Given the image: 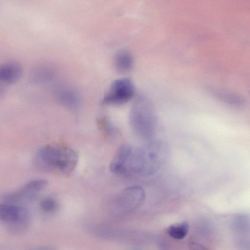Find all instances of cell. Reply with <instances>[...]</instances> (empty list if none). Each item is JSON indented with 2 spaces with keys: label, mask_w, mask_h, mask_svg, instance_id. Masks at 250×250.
Listing matches in <instances>:
<instances>
[{
  "label": "cell",
  "mask_w": 250,
  "mask_h": 250,
  "mask_svg": "<svg viewBox=\"0 0 250 250\" xmlns=\"http://www.w3.org/2000/svg\"><path fill=\"white\" fill-rule=\"evenodd\" d=\"M40 208L44 212L51 213L54 212L58 208L57 201L52 197H45L40 202Z\"/></svg>",
  "instance_id": "16"
},
{
  "label": "cell",
  "mask_w": 250,
  "mask_h": 250,
  "mask_svg": "<svg viewBox=\"0 0 250 250\" xmlns=\"http://www.w3.org/2000/svg\"><path fill=\"white\" fill-rule=\"evenodd\" d=\"M77 153L72 148L60 145H47L41 147L36 157L40 168L62 174H69L76 167Z\"/></svg>",
  "instance_id": "2"
},
{
  "label": "cell",
  "mask_w": 250,
  "mask_h": 250,
  "mask_svg": "<svg viewBox=\"0 0 250 250\" xmlns=\"http://www.w3.org/2000/svg\"><path fill=\"white\" fill-rule=\"evenodd\" d=\"M47 185V181L43 179H34L25 183L19 189L6 195L7 200L16 201L22 198L35 196L42 190Z\"/></svg>",
  "instance_id": "6"
},
{
  "label": "cell",
  "mask_w": 250,
  "mask_h": 250,
  "mask_svg": "<svg viewBox=\"0 0 250 250\" xmlns=\"http://www.w3.org/2000/svg\"><path fill=\"white\" fill-rule=\"evenodd\" d=\"M170 154L168 144L161 140H152L132 149L124 173L142 177L157 172L167 162Z\"/></svg>",
  "instance_id": "1"
},
{
  "label": "cell",
  "mask_w": 250,
  "mask_h": 250,
  "mask_svg": "<svg viewBox=\"0 0 250 250\" xmlns=\"http://www.w3.org/2000/svg\"><path fill=\"white\" fill-rule=\"evenodd\" d=\"M134 90V84L129 79H117L112 83L103 102L105 104H112L125 103L133 96Z\"/></svg>",
  "instance_id": "4"
},
{
  "label": "cell",
  "mask_w": 250,
  "mask_h": 250,
  "mask_svg": "<svg viewBox=\"0 0 250 250\" xmlns=\"http://www.w3.org/2000/svg\"><path fill=\"white\" fill-rule=\"evenodd\" d=\"M55 71L52 66L48 64L41 63L32 68L30 79L37 84H42L48 83L54 77Z\"/></svg>",
  "instance_id": "10"
},
{
  "label": "cell",
  "mask_w": 250,
  "mask_h": 250,
  "mask_svg": "<svg viewBox=\"0 0 250 250\" xmlns=\"http://www.w3.org/2000/svg\"><path fill=\"white\" fill-rule=\"evenodd\" d=\"M97 124L100 130L107 137H113L118 133L117 128L106 117H102L97 121Z\"/></svg>",
  "instance_id": "15"
},
{
  "label": "cell",
  "mask_w": 250,
  "mask_h": 250,
  "mask_svg": "<svg viewBox=\"0 0 250 250\" xmlns=\"http://www.w3.org/2000/svg\"><path fill=\"white\" fill-rule=\"evenodd\" d=\"M129 124L138 137L147 142L152 140L156 130L157 116L148 99L144 96L136 99L130 110Z\"/></svg>",
  "instance_id": "3"
},
{
  "label": "cell",
  "mask_w": 250,
  "mask_h": 250,
  "mask_svg": "<svg viewBox=\"0 0 250 250\" xmlns=\"http://www.w3.org/2000/svg\"><path fill=\"white\" fill-rule=\"evenodd\" d=\"M27 214L23 208L9 204H0V221L6 223H18L25 220Z\"/></svg>",
  "instance_id": "8"
},
{
  "label": "cell",
  "mask_w": 250,
  "mask_h": 250,
  "mask_svg": "<svg viewBox=\"0 0 250 250\" xmlns=\"http://www.w3.org/2000/svg\"><path fill=\"white\" fill-rule=\"evenodd\" d=\"M22 74V66L18 62H10L0 64V81L8 86L17 82Z\"/></svg>",
  "instance_id": "7"
},
{
  "label": "cell",
  "mask_w": 250,
  "mask_h": 250,
  "mask_svg": "<svg viewBox=\"0 0 250 250\" xmlns=\"http://www.w3.org/2000/svg\"><path fill=\"white\" fill-rule=\"evenodd\" d=\"M8 86L2 83L0 81V97L5 93L8 89Z\"/></svg>",
  "instance_id": "19"
},
{
  "label": "cell",
  "mask_w": 250,
  "mask_h": 250,
  "mask_svg": "<svg viewBox=\"0 0 250 250\" xmlns=\"http://www.w3.org/2000/svg\"><path fill=\"white\" fill-rule=\"evenodd\" d=\"M115 64L118 70L125 72L131 69L133 65V58L126 51H119L115 56Z\"/></svg>",
  "instance_id": "14"
},
{
  "label": "cell",
  "mask_w": 250,
  "mask_h": 250,
  "mask_svg": "<svg viewBox=\"0 0 250 250\" xmlns=\"http://www.w3.org/2000/svg\"><path fill=\"white\" fill-rule=\"evenodd\" d=\"M234 244L239 250H250L249 234L236 235L234 238Z\"/></svg>",
  "instance_id": "17"
},
{
  "label": "cell",
  "mask_w": 250,
  "mask_h": 250,
  "mask_svg": "<svg viewBox=\"0 0 250 250\" xmlns=\"http://www.w3.org/2000/svg\"><path fill=\"white\" fill-rule=\"evenodd\" d=\"M231 229L237 235H248L250 231V217L249 214L240 213L233 215L229 220Z\"/></svg>",
  "instance_id": "12"
},
{
  "label": "cell",
  "mask_w": 250,
  "mask_h": 250,
  "mask_svg": "<svg viewBox=\"0 0 250 250\" xmlns=\"http://www.w3.org/2000/svg\"><path fill=\"white\" fill-rule=\"evenodd\" d=\"M189 230L188 222L183 221L170 225L167 229V232L173 239L182 240L187 236Z\"/></svg>",
  "instance_id": "13"
},
{
  "label": "cell",
  "mask_w": 250,
  "mask_h": 250,
  "mask_svg": "<svg viewBox=\"0 0 250 250\" xmlns=\"http://www.w3.org/2000/svg\"><path fill=\"white\" fill-rule=\"evenodd\" d=\"M57 99L65 107L76 109L80 104V100L76 92L69 88L59 87L55 91Z\"/></svg>",
  "instance_id": "11"
},
{
  "label": "cell",
  "mask_w": 250,
  "mask_h": 250,
  "mask_svg": "<svg viewBox=\"0 0 250 250\" xmlns=\"http://www.w3.org/2000/svg\"><path fill=\"white\" fill-rule=\"evenodd\" d=\"M145 191L139 186L130 187L124 189L116 197L115 207L123 212L134 210L139 208L144 202Z\"/></svg>",
  "instance_id": "5"
},
{
  "label": "cell",
  "mask_w": 250,
  "mask_h": 250,
  "mask_svg": "<svg viewBox=\"0 0 250 250\" xmlns=\"http://www.w3.org/2000/svg\"><path fill=\"white\" fill-rule=\"evenodd\" d=\"M132 149L127 144H122L119 147L110 164V170L112 173L116 174L124 173Z\"/></svg>",
  "instance_id": "9"
},
{
  "label": "cell",
  "mask_w": 250,
  "mask_h": 250,
  "mask_svg": "<svg viewBox=\"0 0 250 250\" xmlns=\"http://www.w3.org/2000/svg\"><path fill=\"white\" fill-rule=\"evenodd\" d=\"M188 246L190 250H210L203 244L194 240L189 241Z\"/></svg>",
  "instance_id": "18"
}]
</instances>
